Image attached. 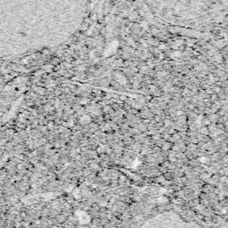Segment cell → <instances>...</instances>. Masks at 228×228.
Wrapping results in <instances>:
<instances>
[{
    "instance_id": "obj_1",
    "label": "cell",
    "mask_w": 228,
    "mask_h": 228,
    "mask_svg": "<svg viewBox=\"0 0 228 228\" xmlns=\"http://www.w3.org/2000/svg\"><path fill=\"white\" fill-rule=\"evenodd\" d=\"M80 120H81V123H83V124H84V123H87V122L90 120V118H89L88 116H84L83 118H81Z\"/></svg>"
}]
</instances>
